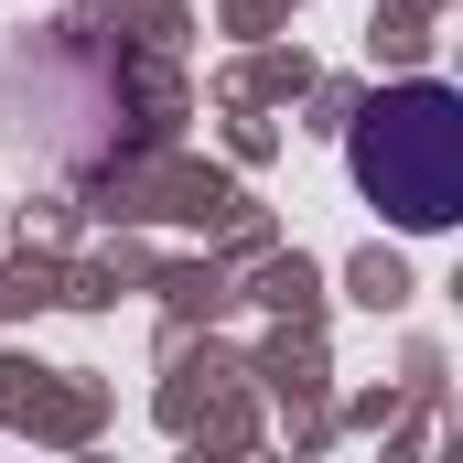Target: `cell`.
Masks as SVG:
<instances>
[{
    "instance_id": "6da1fadb",
    "label": "cell",
    "mask_w": 463,
    "mask_h": 463,
    "mask_svg": "<svg viewBox=\"0 0 463 463\" xmlns=\"http://www.w3.org/2000/svg\"><path fill=\"white\" fill-rule=\"evenodd\" d=\"M355 184L377 194V216L410 237L453 227L463 216V98L442 76H410V87H377L355 109Z\"/></svg>"
}]
</instances>
